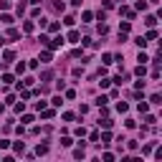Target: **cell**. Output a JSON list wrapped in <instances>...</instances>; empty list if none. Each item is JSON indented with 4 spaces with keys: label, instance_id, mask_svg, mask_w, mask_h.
<instances>
[{
    "label": "cell",
    "instance_id": "cell-18",
    "mask_svg": "<svg viewBox=\"0 0 162 162\" xmlns=\"http://www.w3.org/2000/svg\"><path fill=\"white\" fill-rule=\"evenodd\" d=\"M155 38H157V31H147V36H145L147 43H150V40H155Z\"/></svg>",
    "mask_w": 162,
    "mask_h": 162
},
{
    "label": "cell",
    "instance_id": "cell-28",
    "mask_svg": "<svg viewBox=\"0 0 162 162\" xmlns=\"http://www.w3.org/2000/svg\"><path fill=\"white\" fill-rule=\"evenodd\" d=\"M117 109H119V112H122V114H124V112H127V109H129V107H127V101H119V104H117Z\"/></svg>",
    "mask_w": 162,
    "mask_h": 162
},
{
    "label": "cell",
    "instance_id": "cell-9",
    "mask_svg": "<svg viewBox=\"0 0 162 162\" xmlns=\"http://www.w3.org/2000/svg\"><path fill=\"white\" fill-rule=\"evenodd\" d=\"M8 38H10V40H18V38H20V33H18L15 28H8Z\"/></svg>",
    "mask_w": 162,
    "mask_h": 162
},
{
    "label": "cell",
    "instance_id": "cell-4",
    "mask_svg": "<svg viewBox=\"0 0 162 162\" xmlns=\"http://www.w3.org/2000/svg\"><path fill=\"white\" fill-rule=\"evenodd\" d=\"M51 58H53V56H51V48H48V51H40V58H38V61H43V64H48Z\"/></svg>",
    "mask_w": 162,
    "mask_h": 162
},
{
    "label": "cell",
    "instance_id": "cell-22",
    "mask_svg": "<svg viewBox=\"0 0 162 162\" xmlns=\"http://www.w3.org/2000/svg\"><path fill=\"white\" fill-rule=\"evenodd\" d=\"M150 101H152V104H162V96H160V94H152Z\"/></svg>",
    "mask_w": 162,
    "mask_h": 162
},
{
    "label": "cell",
    "instance_id": "cell-35",
    "mask_svg": "<svg viewBox=\"0 0 162 162\" xmlns=\"http://www.w3.org/2000/svg\"><path fill=\"white\" fill-rule=\"evenodd\" d=\"M61 145H64V147H71L74 142H71V137H64V139H61Z\"/></svg>",
    "mask_w": 162,
    "mask_h": 162
},
{
    "label": "cell",
    "instance_id": "cell-20",
    "mask_svg": "<svg viewBox=\"0 0 162 162\" xmlns=\"http://www.w3.org/2000/svg\"><path fill=\"white\" fill-rule=\"evenodd\" d=\"M13 58H15L13 51H3V61H13Z\"/></svg>",
    "mask_w": 162,
    "mask_h": 162
},
{
    "label": "cell",
    "instance_id": "cell-21",
    "mask_svg": "<svg viewBox=\"0 0 162 162\" xmlns=\"http://www.w3.org/2000/svg\"><path fill=\"white\" fill-rule=\"evenodd\" d=\"M101 61H104V64H114V56H112V53H104V56H101Z\"/></svg>",
    "mask_w": 162,
    "mask_h": 162
},
{
    "label": "cell",
    "instance_id": "cell-37",
    "mask_svg": "<svg viewBox=\"0 0 162 162\" xmlns=\"http://www.w3.org/2000/svg\"><path fill=\"white\" fill-rule=\"evenodd\" d=\"M8 147H10V142L8 139H0V150H8Z\"/></svg>",
    "mask_w": 162,
    "mask_h": 162
},
{
    "label": "cell",
    "instance_id": "cell-31",
    "mask_svg": "<svg viewBox=\"0 0 162 162\" xmlns=\"http://www.w3.org/2000/svg\"><path fill=\"white\" fill-rule=\"evenodd\" d=\"M20 122H23V124H31V122H33V114H23V119H20Z\"/></svg>",
    "mask_w": 162,
    "mask_h": 162
},
{
    "label": "cell",
    "instance_id": "cell-14",
    "mask_svg": "<svg viewBox=\"0 0 162 162\" xmlns=\"http://www.w3.org/2000/svg\"><path fill=\"white\" fill-rule=\"evenodd\" d=\"M129 28H132V26H129V20H124V23L119 26V33H129Z\"/></svg>",
    "mask_w": 162,
    "mask_h": 162
},
{
    "label": "cell",
    "instance_id": "cell-27",
    "mask_svg": "<svg viewBox=\"0 0 162 162\" xmlns=\"http://www.w3.org/2000/svg\"><path fill=\"white\" fill-rule=\"evenodd\" d=\"M107 101H109L107 96H99V99H96V107H107Z\"/></svg>",
    "mask_w": 162,
    "mask_h": 162
},
{
    "label": "cell",
    "instance_id": "cell-36",
    "mask_svg": "<svg viewBox=\"0 0 162 162\" xmlns=\"http://www.w3.org/2000/svg\"><path fill=\"white\" fill-rule=\"evenodd\" d=\"M81 18H84V23H89V20L94 18V13H89V10H86V13H84V15H81Z\"/></svg>",
    "mask_w": 162,
    "mask_h": 162
},
{
    "label": "cell",
    "instance_id": "cell-33",
    "mask_svg": "<svg viewBox=\"0 0 162 162\" xmlns=\"http://www.w3.org/2000/svg\"><path fill=\"white\" fill-rule=\"evenodd\" d=\"M152 150H155V145H145V147H142V155H150Z\"/></svg>",
    "mask_w": 162,
    "mask_h": 162
},
{
    "label": "cell",
    "instance_id": "cell-16",
    "mask_svg": "<svg viewBox=\"0 0 162 162\" xmlns=\"http://www.w3.org/2000/svg\"><path fill=\"white\" fill-rule=\"evenodd\" d=\"M134 74H137V76H145V74H147V69H145V64H139V66L134 69Z\"/></svg>",
    "mask_w": 162,
    "mask_h": 162
},
{
    "label": "cell",
    "instance_id": "cell-25",
    "mask_svg": "<svg viewBox=\"0 0 162 162\" xmlns=\"http://www.w3.org/2000/svg\"><path fill=\"white\" fill-rule=\"evenodd\" d=\"M48 31H51V33H56V31H61V26L53 20V23H48Z\"/></svg>",
    "mask_w": 162,
    "mask_h": 162
},
{
    "label": "cell",
    "instance_id": "cell-13",
    "mask_svg": "<svg viewBox=\"0 0 162 162\" xmlns=\"http://www.w3.org/2000/svg\"><path fill=\"white\" fill-rule=\"evenodd\" d=\"M0 20H3V23H5V26H10V23H13V15H8V13H3V15H0Z\"/></svg>",
    "mask_w": 162,
    "mask_h": 162
},
{
    "label": "cell",
    "instance_id": "cell-12",
    "mask_svg": "<svg viewBox=\"0 0 162 162\" xmlns=\"http://www.w3.org/2000/svg\"><path fill=\"white\" fill-rule=\"evenodd\" d=\"M40 117H43V119H51V117H53V109H48V107L40 109Z\"/></svg>",
    "mask_w": 162,
    "mask_h": 162
},
{
    "label": "cell",
    "instance_id": "cell-6",
    "mask_svg": "<svg viewBox=\"0 0 162 162\" xmlns=\"http://www.w3.org/2000/svg\"><path fill=\"white\" fill-rule=\"evenodd\" d=\"M51 79H53V71H51V69L40 71V81H51Z\"/></svg>",
    "mask_w": 162,
    "mask_h": 162
},
{
    "label": "cell",
    "instance_id": "cell-1",
    "mask_svg": "<svg viewBox=\"0 0 162 162\" xmlns=\"http://www.w3.org/2000/svg\"><path fill=\"white\" fill-rule=\"evenodd\" d=\"M61 43H64V38H61V36H58V38H53V40H51V38H48V43H46V46H48V48H51V51H53V48H58V46H61Z\"/></svg>",
    "mask_w": 162,
    "mask_h": 162
},
{
    "label": "cell",
    "instance_id": "cell-34",
    "mask_svg": "<svg viewBox=\"0 0 162 162\" xmlns=\"http://www.w3.org/2000/svg\"><path fill=\"white\" fill-rule=\"evenodd\" d=\"M10 8V0H0V10H8Z\"/></svg>",
    "mask_w": 162,
    "mask_h": 162
},
{
    "label": "cell",
    "instance_id": "cell-5",
    "mask_svg": "<svg viewBox=\"0 0 162 162\" xmlns=\"http://www.w3.org/2000/svg\"><path fill=\"white\" fill-rule=\"evenodd\" d=\"M36 155H38V157L48 155V145H38V147H36Z\"/></svg>",
    "mask_w": 162,
    "mask_h": 162
},
{
    "label": "cell",
    "instance_id": "cell-7",
    "mask_svg": "<svg viewBox=\"0 0 162 162\" xmlns=\"http://www.w3.org/2000/svg\"><path fill=\"white\" fill-rule=\"evenodd\" d=\"M13 150H15V155H23V152H26V145H23V142H15Z\"/></svg>",
    "mask_w": 162,
    "mask_h": 162
},
{
    "label": "cell",
    "instance_id": "cell-29",
    "mask_svg": "<svg viewBox=\"0 0 162 162\" xmlns=\"http://www.w3.org/2000/svg\"><path fill=\"white\" fill-rule=\"evenodd\" d=\"M137 109H139V112H142V114H145V112H147V109H150V104H147V101H139V107H137Z\"/></svg>",
    "mask_w": 162,
    "mask_h": 162
},
{
    "label": "cell",
    "instance_id": "cell-23",
    "mask_svg": "<svg viewBox=\"0 0 162 162\" xmlns=\"http://www.w3.org/2000/svg\"><path fill=\"white\" fill-rule=\"evenodd\" d=\"M23 31H26V33L33 31V20H26V23H23Z\"/></svg>",
    "mask_w": 162,
    "mask_h": 162
},
{
    "label": "cell",
    "instance_id": "cell-26",
    "mask_svg": "<svg viewBox=\"0 0 162 162\" xmlns=\"http://www.w3.org/2000/svg\"><path fill=\"white\" fill-rule=\"evenodd\" d=\"M137 10H147V0H137Z\"/></svg>",
    "mask_w": 162,
    "mask_h": 162
},
{
    "label": "cell",
    "instance_id": "cell-2",
    "mask_svg": "<svg viewBox=\"0 0 162 162\" xmlns=\"http://www.w3.org/2000/svg\"><path fill=\"white\" fill-rule=\"evenodd\" d=\"M51 8H53L56 13H64V8H66V5H64V0H53V3H51Z\"/></svg>",
    "mask_w": 162,
    "mask_h": 162
},
{
    "label": "cell",
    "instance_id": "cell-32",
    "mask_svg": "<svg viewBox=\"0 0 162 162\" xmlns=\"http://www.w3.org/2000/svg\"><path fill=\"white\" fill-rule=\"evenodd\" d=\"M145 122H147V124H155V122H157V119H155L152 114H147V112H145Z\"/></svg>",
    "mask_w": 162,
    "mask_h": 162
},
{
    "label": "cell",
    "instance_id": "cell-30",
    "mask_svg": "<svg viewBox=\"0 0 162 162\" xmlns=\"http://www.w3.org/2000/svg\"><path fill=\"white\" fill-rule=\"evenodd\" d=\"M64 23H66V26H74V23H76V18H74V15H66V18H64Z\"/></svg>",
    "mask_w": 162,
    "mask_h": 162
},
{
    "label": "cell",
    "instance_id": "cell-15",
    "mask_svg": "<svg viewBox=\"0 0 162 162\" xmlns=\"http://www.w3.org/2000/svg\"><path fill=\"white\" fill-rule=\"evenodd\" d=\"M145 23H147L150 28H155V26H157V18H155V15H147V20H145Z\"/></svg>",
    "mask_w": 162,
    "mask_h": 162
},
{
    "label": "cell",
    "instance_id": "cell-8",
    "mask_svg": "<svg viewBox=\"0 0 162 162\" xmlns=\"http://www.w3.org/2000/svg\"><path fill=\"white\" fill-rule=\"evenodd\" d=\"M99 127H104V129H109V127H112V119H109V117H104V119H99Z\"/></svg>",
    "mask_w": 162,
    "mask_h": 162
},
{
    "label": "cell",
    "instance_id": "cell-19",
    "mask_svg": "<svg viewBox=\"0 0 162 162\" xmlns=\"http://www.w3.org/2000/svg\"><path fill=\"white\" fill-rule=\"evenodd\" d=\"M26 5H28L26 0H20V3H18V15H23V13H26Z\"/></svg>",
    "mask_w": 162,
    "mask_h": 162
},
{
    "label": "cell",
    "instance_id": "cell-3",
    "mask_svg": "<svg viewBox=\"0 0 162 162\" xmlns=\"http://www.w3.org/2000/svg\"><path fill=\"white\" fill-rule=\"evenodd\" d=\"M119 13L124 15V18H134V10H132V8H127V5H122V8H119Z\"/></svg>",
    "mask_w": 162,
    "mask_h": 162
},
{
    "label": "cell",
    "instance_id": "cell-24",
    "mask_svg": "<svg viewBox=\"0 0 162 162\" xmlns=\"http://www.w3.org/2000/svg\"><path fill=\"white\" fill-rule=\"evenodd\" d=\"M134 43H137L139 48H145V46H147V40H145V38H142V36H139V38H134Z\"/></svg>",
    "mask_w": 162,
    "mask_h": 162
},
{
    "label": "cell",
    "instance_id": "cell-38",
    "mask_svg": "<svg viewBox=\"0 0 162 162\" xmlns=\"http://www.w3.org/2000/svg\"><path fill=\"white\" fill-rule=\"evenodd\" d=\"M150 3H160V0H150Z\"/></svg>",
    "mask_w": 162,
    "mask_h": 162
},
{
    "label": "cell",
    "instance_id": "cell-17",
    "mask_svg": "<svg viewBox=\"0 0 162 162\" xmlns=\"http://www.w3.org/2000/svg\"><path fill=\"white\" fill-rule=\"evenodd\" d=\"M79 38H81V36H79V31H71V33H69V40H71V43H76Z\"/></svg>",
    "mask_w": 162,
    "mask_h": 162
},
{
    "label": "cell",
    "instance_id": "cell-11",
    "mask_svg": "<svg viewBox=\"0 0 162 162\" xmlns=\"http://www.w3.org/2000/svg\"><path fill=\"white\" fill-rule=\"evenodd\" d=\"M84 155H86V152H84V145H81L79 150H74V157H76V160H84Z\"/></svg>",
    "mask_w": 162,
    "mask_h": 162
},
{
    "label": "cell",
    "instance_id": "cell-10",
    "mask_svg": "<svg viewBox=\"0 0 162 162\" xmlns=\"http://www.w3.org/2000/svg\"><path fill=\"white\" fill-rule=\"evenodd\" d=\"M0 81H3V84H13L15 79H13V74H3V76H0Z\"/></svg>",
    "mask_w": 162,
    "mask_h": 162
}]
</instances>
